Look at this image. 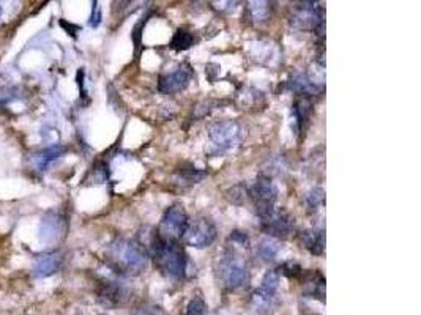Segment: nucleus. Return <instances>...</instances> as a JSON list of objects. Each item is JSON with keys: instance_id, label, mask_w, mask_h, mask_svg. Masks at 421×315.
<instances>
[{"instance_id": "obj_27", "label": "nucleus", "mask_w": 421, "mask_h": 315, "mask_svg": "<svg viewBox=\"0 0 421 315\" xmlns=\"http://www.w3.org/2000/svg\"><path fill=\"white\" fill-rule=\"evenodd\" d=\"M246 194H248V191H246V186L237 185L229 189L228 197H229V201L234 203H243L246 201Z\"/></svg>"}, {"instance_id": "obj_30", "label": "nucleus", "mask_w": 421, "mask_h": 315, "mask_svg": "<svg viewBox=\"0 0 421 315\" xmlns=\"http://www.w3.org/2000/svg\"><path fill=\"white\" fill-rule=\"evenodd\" d=\"M133 315H167L161 307L154 306V304H142V306L136 307Z\"/></svg>"}, {"instance_id": "obj_13", "label": "nucleus", "mask_w": 421, "mask_h": 315, "mask_svg": "<svg viewBox=\"0 0 421 315\" xmlns=\"http://www.w3.org/2000/svg\"><path fill=\"white\" fill-rule=\"evenodd\" d=\"M63 257L60 252H47L36 257L34 262V275L36 277H47L56 275L60 270Z\"/></svg>"}, {"instance_id": "obj_28", "label": "nucleus", "mask_w": 421, "mask_h": 315, "mask_svg": "<svg viewBox=\"0 0 421 315\" xmlns=\"http://www.w3.org/2000/svg\"><path fill=\"white\" fill-rule=\"evenodd\" d=\"M325 201V196H324V189L320 188H314L313 191H309V194L306 196V202L309 205V208L311 210H315L319 207L320 203H322Z\"/></svg>"}, {"instance_id": "obj_17", "label": "nucleus", "mask_w": 421, "mask_h": 315, "mask_svg": "<svg viewBox=\"0 0 421 315\" xmlns=\"http://www.w3.org/2000/svg\"><path fill=\"white\" fill-rule=\"evenodd\" d=\"M303 238V246L306 249H309L315 255L324 254L325 251V230L322 229H315L309 230V232H304L302 235Z\"/></svg>"}, {"instance_id": "obj_32", "label": "nucleus", "mask_w": 421, "mask_h": 315, "mask_svg": "<svg viewBox=\"0 0 421 315\" xmlns=\"http://www.w3.org/2000/svg\"><path fill=\"white\" fill-rule=\"evenodd\" d=\"M101 8L98 7V2H93L92 3V16H91V21H88V24L92 25V27H98L99 24H101Z\"/></svg>"}, {"instance_id": "obj_18", "label": "nucleus", "mask_w": 421, "mask_h": 315, "mask_svg": "<svg viewBox=\"0 0 421 315\" xmlns=\"http://www.w3.org/2000/svg\"><path fill=\"white\" fill-rule=\"evenodd\" d=\"M280 251H281L280 241L268 236V238H264L261 241L259 246H257L256 252H257V255H259L261 260L272 262V260L276 259V255L280 254Z\"/></svg>"}, {"instance_id": "obj_22", "label": "nucleus", "mask_w": 421, "mask_h": 315, "mask_svg": "<svg viewBox=\"0 0 421 315\" xmlns=\"http://www.w3.org/2000/svg\"><path fill=\"white\" fill-rule=\"evenodd\" d=\"M24 98V90L21 87H2L0 88V108L7 106L10 103L18 101Z\"/></svg>"}, {"instance_id": "obj_12", "label": "nucleus", "mask_w": 421, "mask_h": 315, "mask_svg": "<svg viewBox=\"0 0 421 315\" xmlns=\"http://www.w3.org/2000/svg\"><path fill=\"white\" fill-rule=\"evenodd\" d=\"M251 309L259 315H267L275 311L280 304L276 292L265 290V288H259L251 295Z\"/></svg>"}, {"instance_id": "obj_21", "label": "nucleus", "mask_w": 421, "mask_h": 315, "mask_svg": "<svg viewBox=\"0 0 421 315\" xmlns=\"http://www.w3.org/2000/svg\"><path fill=\"white\" fill-rule=\"evenodd\" d=\"M194 45V36L187 29H178L171 41V47L176 51H187Z\"/></svg>"}, {"instance_id": "obj_23", "label": "nucleus", "mask_w": 421, "mask_h": 315, "mask_svg": "<svg viewBox=\"0 0 421 315\" xmlns=\"http://www.w3.org/2000/svg\"><path fill=\"white\" fill-rule=\"evenodd\" d=\"M18 2H0V25L7 24L12 21L13 16L18 12Z\"/></svg>"}, {"instance_id": "obj_15", "label": "nucleus", "mask_w": 421, "mask_h": 315, "mask_svg": "<svg viewBox=\"0 0 421 315\" xmlns=\"http://www.w3.org/2000/svg\"><path fill=\"white\" fill-rule=\"evenodd\" d=\"M125 299V288L117 282H106L99 292V301L104 306L114 307Z\"/></svg>"}, {"instance_id": "obj_24", "label": "nucleus", "mask_w": 421, "mask_h": 315, "mask_svg": "<svg viewBox=\"0 0 421 315\" xmlns=\"http://www.w3.org/2000/svg\"><path fill=\"white\" fill-rule=\"evenodd\" d=\"M207 314V304H205L201 297H194L191 301L188 303L187 315H205Z\"/></svg>"}, {"instance_id": "obj_29", "label": "nucleus", "mask_w": 421, "mask_h": 315, "mask_svg": "<svg viewBox=\"0 0 421 315\" xmlns=\"http://www.w3.org/2000/svg\"><path fill=\"white\" fill-rule=\"evenodd\" d=\"M281 273L282 275H286L287 277H302L304 275V270L302 266H300L298 264H296V262H289V264H284L281 268Z\"/></svg>"}, {"instance_id": "obj_31", "label": "nucleus", "mask_w": 421, "mask_h": 315, "mask_svg": "<svg viewBox=\"0 0 421 315\" xmlns=\"http://www.w3.org/2000/svg\"><path fill=\"white\" fill-rule=\"evenodd\" d=\"M229 240L235 244L243 246V248H248V244H250L248 235H246V232H240V230H235V232H232V235H230Z\"/></svg>"}, {"instance_id": "obj_3", "label": "nucleus", "mask_w": 421, "mask_h": 315, "mask_svg": "<svg viewBox=\"0 0 421 315\" xmlns=\"http://www.w3.org/2000/svg\"><path fill=\"white\" fill-rule=\"evenodd\" d=\"M218 259L219 279L229 290H239V288L248 286L251 273L243 257L237 255L235 252H226Z\"/></svg>"}, {"instance_id": "obj_20", "label": "nucleus", "mask_w": 421, "mask_h": 315, "mask_svg": "<svg viewBox=\"0 0 421 315\" xmlns=\"http://www.w3.org/2000/svg\"><path fill=\"white\" fill-rule=\"evenodd\" d=\"M272 12V3L270 2H250L248 3V13L250 18L254 21V23L261 24L264 23V21L268 19V16H270Z\"/></svg>"}, {"instance_id": "obj_10", "label": "nucleus", "mask_w": 421, "mask_h": 315, "mask_svg": "<svg viewBox=\"0 0 421 315\" xmlns=\"http://www.w3.org/2000/svg\"><path fill=\"white\" fill-rule=\"evenodd\" d=\"M193 71L189 65L187 63H183L177 68L176 71L169 73V75H165L160 77V82H158V90L165 94H172V93H178L182 90H185L188 87L189 81H191Z\"/></svg>"}, {"instance_id": "obj_11", "label": "nucleus", "mask_w": 421, "mask_h": 315, "mask_svg": "<svg viewBox=\"0 0 421 315\" xmlns=\"http://www.w3.org/2000/svg\"><path fill=\"white\" fill-rule=\"evenodd\" d=\"M63 232V218L60 213L49 212L41 219L38 236L43 243H54L62 236Z\"/></svg>"}, {"instance_id": "obj_9", "label": "nucleus", "mask_w": 421, "mask_h": 315, "mask_svg": "<svg viewBox=\"0 0 421 315\" xmlns=\"http://www.w3.org/2000/svg\"><path fill=\"white\" fill-rule=\"evenodd\" d=\"M291 23L297 30H319L320 25L324 27V10L317 2H303L297 7Z\"/></svg>"}, {"instance_id": "obj_8", "label": "nucleus", "mask_w": 421, "mask_h": 315, "mask_svg": "<svg viewBox=\"0 0 421 315\" xmlns=\"http://www.w3.org/2000/svg\"><path fill=\"white\" fill-rule=\"evenodd\" d=\"M251 196L256 203V213L259 218H264L275 208L278 201V188L272 178L259 177L251 188Z\"/></svg>"}, {"instance_id": "obj_5", "label": "nucleus", "mask_w": 421, "mask_h": 315, "mask_svg": "<svg viewBox=\"0 0 421 315\" xmlns=\"http://www.w3.org/2000/svg\"><path fill=\"white\" fill-rule=\"evenodd\" d=\"M208 138L221 151L232 150L243 139V128L235 120H224L210 126Z\"/></svg>"}, {"instance_id": "obj_7", "label": "nucleus", "mask_w": 421, "mask_h": 315, "mask_svg": "<svg viewBox=\"0 0 421 315\" xmlns=\"http://www.w3.org/2000/svg\"><path fill=\"white\" fill-rule=\"evenodd\" d=\"M261 219V227L270 238H287L296 232V219L284 210L273 208L270 213Z\"/></svg>"}, {"instance_id": "obj_4", "label": "nucleus", "mask_w": 421, "mask_h": 315, "mask_svg": "<svg viewBox=\"0 0 421 315\" xmlns=\"http://www.w3.org/2000/svg\"><path fill=\"white\" fill-rule=\"evenodd\" d=\"M188 223L189 218L185 207L182 203H173L163 214L160 229L156 234L165 240L178 241L185 235Z\"/></svg>"}, {"instance_id": "obj_6", "label": "nucleus", "mask_w": 421, "mask_h": 315, "mask_svg": "<svg viewBox=\"0 0 421 315\" xmlns=\"http://www.w3.org/2000/svg\"><path fill=\"white\" fill-rule=\"evenodd\" d=\"M217 227L212 220L207 218H196L194 220H189L187 232L183 235V241L188 246H193V248L204 249L208 248L210 244L217 240Z\"/></svg>"}, {"instance_id": "obj_2", "label": "nucleus", "mask_w": 421, "mask_h": 315, "mask_svg": "<svg viewBox=\"0 0 421 315\" xmlns=\"http://www.w3.org/2000/svg\"><path fill=\"white\" fill-rule=\"evenodd\" d=\"M109 259L126 273H139L149 264V254L133 240H115L109 246Z\"/></svg>"}, {"instance_id": "obj_26", "label": "nucleus", "mask_w": 421, "mask_h": 315, "mask_svg": "<svg viewBox=\"0 0 421 315\" xmlns=\"http://www.w3.org/2000/svg\"><path fill=\"white\" fill-rule=\"evenodd\" d=\"M205 177L204 172H199L196 169H191V171H182L180 172V177H178V181L182 183H187V185H194V183H197L199 180H202V178Z\"/></svg>"}, {"instance_id": "obj_1", "label": "nucleus", "mask_w": 421, "mask_h": 315, "mask_svg": "<svg viewBox=\"0 0 421 315\" xmlns=\"http://www.w3.org/2000/svg\"><path fill=\"white\" fill-rule=\"evenodd\" d=\"M152 249H154L155 264L163 275L171 277V279H183L185 277L188 255L182 246L178 244V241L165 240L156 234L154 243H152Z\"/></svg>"}, {"instance_id": "obj_19", "label": "nucleus", "mask_w": 421, "mask_h": 315, "mask_svg": "<svg viewBox=\"0 0 421 315\" xmlns=\"http://www.w3.org/2000/svg\"><path fill=\"white\" fill-rule=\"evenodd\" d=\"M296 118H297V125L298 128L302 129L304 128V125H306V122L309 120V117H311L313 114V101L311 98H298L297 103H296Z\"/></svg>"}, {"instance_id": "obj_14", "label": "nucleus", "mask_w": 421, "mask_h": 315, "mask_svg": "<svg viewBox=\"0 0 421 315\" xmlns=\"http://www.w3.org/2000/svg\"><path fill=\"white\" fill-rule=\"evenodd\" d=\"M289 87L292 92H296L300 98H311L314 94L319 93V86L313 82V79L303 73H297L291 81H289Z\"/></svg>"}, {"instance_id": "obj_25", "label": "nucleus", "mask_w": 421, "mask_h": 315, "mask_svg": "<svg viewBox=\"0 0 421 315\" xmlns=\"http://www.w3.org/2000/svg\"><path fill=\"white\" fill-rule=\"evenodd\" d=\"M278 287H280V275L276 271H267L264 279H262L261 288H265V290L276 292Z\"/></svg>"}, {"instance_id": "obj_16", "label": "nucleus", "mask_w": 421, "mask_h": 315, "mask_svg": "<svg viewBox=\"0 0 421 315\" xmlns=\"http://www.w3.org/2000/svg\"><path fill=\"white\" fill-rule=\"evenodd\" d=\"M65 153V149L62 145H52L47 149L41 150L40 153H36L34 158V164L38 171H46L52 162H56L59 158Z\"/></svg>"}]
</instances>
